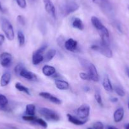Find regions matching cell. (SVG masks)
Masks as SVG:
<instances>
[{
    "label": "cell",
    "instance_id": "obj_18",
    "mask_svg": "<svg viewBox=\"0 0 129 129\" xmlns=\"http://www.w3.org/2000/svg\"><path fill=\"white\" fill-rule=\"evenodd\" d=\"M103 86L104 89L108 92H112L113 90L112 84H111V81H110V79L107 75L104 77L103 81Z\"/></svg>",
    "mask_w": 129,
    "mask_h": 129
},
{
    "label": "cell",
    "instance_id": "obj_42",
    "mask_svg": "<svg viewBox=\"0 0 129 129\" xmlns=\"http://www.w3.org/2000/svg\"><path fill=\"white\" fill-rule=\"evenodd\" d=\"M2 10V5H1V3H0V10Z\"/></svg>",
    "mask_w": 129,
    "mask_h": 129
},
{
    "label": "cell",
    "instance_id": "obj_35",
    "mask_svg": "<svg viewBox=\"0 0 129 129\" xmlns=\"http://www.w3.org/2000/svg\"><path fill=\"white\" fill-rule=\"evenodd\" d=\"M57 41H58V45L60 46H64V38H63V36H59V38H58Z\"/></svg>",
    "mask_w": 129,
    "mask_h": 129
},
{
    "label": "cell",
    "instance_id": "obj_44",
    "mask_svg": "<svg viewBox=\"0 0 129 129\" xmlns=\"http://www.w3.org/2000/svg\"><path fill=\"white\" fill-rule=\"evenodd\" d=\"M87 129H93V128H87Z\"/></svg>",
    "mask_w": 129,
    "mask_h": 129
},
{
    "label": "cell",
    "instance_id": "obj_11",
    "mask_svg": "<svg viewBox=\"0 0 129 129\" xmlns=\"http://www.w3.org/2000/svg\"><path fill=\"white\" fill-rule=\"evenodd\" d=\"M39 96L42 97L43 98L48 100L51 102L56 104V105H61V101L59 99H58L56 97L54 96L51 94L46 92H41L39 94Z\"/></svg>",
    "mask_w": 129,
    "mask_h": 129
},
{
    "label": "cell",
    "instance_id": "obj_7",
    "mask_svg": "<svg viewBox=\"0 0 129 129\" xmlns=\"http://www.w3.org/2000/svg\"><path fill=\"white\" fill-rule=\"evenodd\" d=\"M90 106L89 105L84 104L77 110L76 114L81 120H87L90 114Z\"/></svg>",
    "mask_w": 129,
    "mask_h": 129
},
{
    "label": "cell",
    "instance_id": "obj_26",
    "mask_svg": "<svg viewBox=\"0 0 129 129\" xmlns=\"http://www.w3.org/2000/svg\"><path fill=\"white\" fill-rule=\"evenodd\" d=\"M114 90H115V92L116 93V94H118L119 96H120V97L125 96V91H124L123 89L120 86L116 85V86H115Z\"/></svg>",
    "mask_w": 129,
    "mask_h": 129
},
{
    "label": "cell",
    "instance_id": "obj_32",
    "mask_svg": "<svg viewBox=\"0 0 129 129\" xmlns=\"http://www.w3.org/2000/svg\"><path fill=\"white\" fill-rule=\"evenodd\" d=\"M93 129H104V125L101 121H97L93 125Z\"/></svg>",
    "mask_w": 129,
    "mask_h": 129
},
{
    "label": "cell",
    "instance_id": "obj_21",
    "mask_svg": "<svg viewBox=\"0 0 129 129\" xmlns=\"http://www.w3.org/2000/svg\"><path fill=\"white\" fill-rule=\"evenodd\" d=\"M72 26L78 30H82L84 28V25L82 20L79 18H75L72 22Z\"/></svg>",
    "mask_w": 129,
    "mask_h": 129
},
{
    "label": "cell",
    "instance_id": "obj_12",
    "mask_svg": "<svg viewBox=\"0 0 129 129\" xmlns=\"http://www.w3.org/2000/svg\"><path fill=\"white\" fill-rule=\"evenodd\" d=\"M19 75L24 78V79H27V80H31V81H36L38 80V77L35 74L32 73V72L28 71L25 68L22 69V71L20 73Z\"/></svg>",
    "mask_w": 129,
    "mask_h": 129
},
{
    "label": "cell",
    "instance_id": "obj_33",
    "mask_svg": "<svg viewBox=\"0 0 129 129\" xmlns=\"http://www.w3.org/2000/svg\"><path fill=\"white\" fill-rule=\"evenodd\" d=\"M79 77L81 79L84 80H90V77L87 73L81 72L79 74Z\"/></svg>",
    "mask_w": 129,
    "mask_h": 129
},
{
    "label": "cell",
    "instance_id": "obj_40",
    "mask_svg": "<svg viewBox=\"0 0 129 129\" xmlns=\"http://www.w3.org/2000/svg\"><path fill=\"white\" fill-rule=\"evenodd\" d=\"M124 128H125V129H129V123H126V125H125Z\"/></svg>",
    "mask_w": 129,
    "mask_h": 129
},
{
    "label": "cell",
    "instance_id": "obj_31",
    "mask_svg": "<svg viewBox=\"0 0 129 129\" xmlns=\"http://www.w3.org/2000/svg\"><path fill=\"white\" fill-rule=\"evenodd\" d=\"M17 5L22 9H24L27 7V2L26 0H16Z\"/></svg>",
    "mask_w": 129,
    "mask_h": 129
},
{
    "label": "cell",
    "instance_id": "obj_22",
    "mask_svg": "<svg viewBox=\"0 0 129 129\" xmlns=\"http://www.w3.org/2000/svg\"><path fill=\"white\" fill-rule=\"evenodd\" d=\"M36 111V106L33 104H28L26 106L25 115L28 116H34Z\"/></svg>",
    "mask_w": 129,
    "mask_h": 129
},
{
    "label": "cell",
    "instance_id": "obj_3",
    "mask_svg": "<svg viewBox=\"0 0 129 129\" xmlns=\"http://www.w3.org/2000/svg\"><path fill=\"white\" fill-rule=\"evenodd\" d=\"M2 27L7 39L10 41L13 40L15 38V32L13 26L10 21L6 18H2Z\"/></svg>",
    "mask_w": 129,
    "mask_h": 129
},
{
    "label": "cell",
    "instance_id": "obj_17",
    "mask_svg": "<svg viewBox=\"0 0 129 129\" xmlns=\"http://www.w3.org/2000/svg\"><path fill=\"white\" fill-rule=\"evenodd\" d=\"M42 72L43 74H44L45 76L50 77L55 74L56 73V69L55 68L53 67L52 66H49V65H44L42 69Z\"/></svg>",
    "mask_w": 129,
    "mask_h": 129
},
{
    "label": "cell",
    "instance_id": "obj_6",
    "mask_svg": "<svg viewBox=\"0 0 129 129\" xmlns=\"http://www.w3.org/2000/svg\"><path fill=\"white\" fill-rule=\"evenodd\" d=\"M48 45L44 44V46L34 52L32 54V63L34 65H38L44 61V53Z\"/></svg>",
    "mask_w": 129,
    "mask_h": 129
},
{
    "label": "cell",
    "instance_id": "obj_38",
    "mask_svg": "<svg viewBox=\"0 0 129 129\" xmlns=\"http://www.w3.org/2000/svg\"><path fill=\"white\" fill-rule=\"evenodd\" d=\"M107 129H118V128L116 127H115V126H108Z\"/></svg>",
    "mask_w": 129,
    "mask_h": 129
},
{
    "label": "cell",
    "instance_id": "obj_29",
    "mask_svg": "<svg viewBox=\"0 0 129 129\" xmlns=\"http://www.w3.org/2000/svg\"><path fill=\"white\" fill-rule=\"evenodd\" d=\"M37 118L34 116H28V115H25L22 116V119L26 121H30V122L34 123Z\"/></svg>",
    "mask_w": 129,
    "mask_h": 129
},
{
    "label": "cell",
    "instance_id": "obj_34",
    "mask_svg": "<svg viewBox=\"0 0 129 129\" xmlns=\"http://www.w3.org/2000/svg\"><path fill=\"white\" fill-rule=\"evenodd\" d=\"M17 21L21 25H25V18L22 15H18L17 17Z\"/></svg>",
    "mask_w": 129,
    "mask_h": 129
},
{
    "label": "cell",
    "instance_id": "obj_39",
    "mask_svg": "<svg viewBox=\"0 0 129 129\" xmlns=\"http://www.w3.org/2000/svg\"><path fill=\"white\" fill-rule=\"evenodd\" d=\"M126 75H127V76L129 78V68L128 67L126 68Z\"/></svg>",
    "mask_w": 129,
    "mask_h": 129
},
{
    "label": "cell",
    "instance_id": "obj_9",
    "mask_svg": "<svg viewBox=\"0 0 129 129\" xmlns=\"http://www.w3.org/2000/svg\"><path fill=\"white\" fill-rule=\"evenodd\" d=\"M44 3V8L47 13L51 16L53 18H56V9L54 4L51 2V0H43Z\"/></svg>",
    "mask_w": 129,
    "mask_h": 129
},
{
    "label": "cell",
    "instance_id": "obj_36",
    "mask_svg": "<svg viewBox=\"0 0 129 129\" xmlns=\"http://www.w3.org/2000/svg\"><path fill=\"white\" fill-rule=\"evenodd\" d=\"M5 42V36L3 34H0V46H2Z\"/></svg>",
    "mask_w": 129,
    "mask_h": 129
},
{
    "label": "cell",
    "instance_id": "obj_1",
    "mask_svg": "<svg viewBox=\"0 0 129 129\" xmlns=\"http://www.w3.org/2000/svg\"><path fill=\"white\" fill-rule=\"evenodd\" d=\"M81 63L82 65L87 71V74H89L90 77V80L93 82H98L100 80V77L95 65L85 59L81 61Z\"/></svg>",
    "mask_w": 129,
    "mask_h": 129
},
{
    "label": "cell",
    "instance_id": "obj_8",
    "mask_svg": "<svg viewBox=\"0 0 129 129\" xmlns=\"http://www.w3.org/2000/svg\"><path fill=\"white\" fill-rule=\"evenodd\" d=\"M12 62V56L10 53L4 52L0 55V63L4 68L10 67Z\"/></svg>",
    "mask_w": 129,
    "mask_h": 129
},
{
    "label": "cell",
    "instance_id": "obj_28",
    "mask_svg": "<svg viewBox=\"0 0 129 129\" xmlns=\"http://www.w3.org/2000/svg\"><path fill=\"white\" fill-rule=\"evenodd\" d=\"M34 123H36L38 125H39L40 126H41L42 127L44 128H46L48 127V124L47 123L44 121V120L41 118H36Z\"/></svg>",
    "mask_w": 129,
    "mask_h": 129
},
{
    "label": "cell",
    "instance_id": "obj_4",
    "mask_svg": "<svg viewBox=\"0 0 129 129\" xmlns=\"http://www.w3.org/2000/svg\"><path fill=\"white\" fill-rule=\"evenodd\" d=\"M39 112L44 118L48 121H58L59 120V116L56 112L53 110L47 108H41L39 110Z\"/></svg>",
    "mask_w": 129,
    "mask_h": 129
},
{
    "label": "cell",
    "instance_id": "obj_30",
    "mask_svg": "<svg viewBox=\"0 0 129 129\" xmlns=\"http://www.w3.org/2000/svg\"><path fill=\"white\" fill-rule=\"evenodd\" d=\"M23 69H24V67H23V65L22 64V63H19V64H17V66L15 67V70H14L15 73L16 75H19L20 73V72L22 71V70Z\"/></svg>",
    "mask_w": 129,
    "mask_h": 129
},
{
    "label": "cell",
    "instance_id": "obj_27",
    "mask_svg": "<svg viewBox=\"0 0 129 129\" xmlns=\"http://www.w3.org/2000/svg\"><path fill=\"white\" fill-rule=\"evenodd\" d=\"M94 98H95V101H97V103H98L100 106H103L102 97H101V94H100L98 91H96L95 92V94H94Z\"/></svg>",
    "mask_w": 129,
    "mask_h": 129
},
{
    "label": "cell",
    "instance_id": "obj_37",
    "mask_svg": "<svg viewBox=\"0 0 129 129\" xmlns=\"http://www.w3.org/2000/svg\"><path fill=\"white\" fill-rule=\"evenodd\" d=\"M110 101L112 103H116L118 101V99L117 98H112L110 99Z\"/></svg>",
    "mask_w": 129,
    "mask_h": 129
},
{
    "label": "cell",
    "instance_id": "obj_16",
    "mask_svg": "<svg viewBox=\"0 0 129 129\" xmlns=\"http://www.w3.org/2000/svg\"><path fill=\"white\" fill-rule=\"evenodd\" d=\"M11 74L10 72H7L4 73L3 74V75L1 77V80H0V85L2 87H5L7 85H8V84L10 83L11 80Z\"/></svg>",
    "mask_w": 129,
    "mask_h": 129
},
{
    "label": "cell",
    "instance_id": "obj_41",
    "mask_svg": "<svg viewBox=\"0 0 129 129\" xmlns=\"http://www.w3.org/2000/svg\"><path fill=\"white\" fill-rule=\"evenodd\" d=\"M97 0H92V2H95ZM99 1H100V2H103V1H104V0H99Z\"/></svg>",
    "mask_w": 129,
    "mask_h": 129
},
{
    "label": "cell",
    "instance_id": "obj_23",
    "mask_svg": "<svg viewBox=\"0 0 129 129\" xmlns=\"http://www.w3.org/2000/svg\"><path fill=\"white\" fill-rule=\"evenodd\" d=\"M8 104V100L5 95L0 94V109L2 110H7V106Z\"/></svg>",
    "mask_w": 129,
    "mask_h": 129
},
{
    "label": "cell",
    "instance_id": "obj_43",
    "mask_svg": "<svg viewBox=\"0 0 129 129\" xmlns=\"http://www.w3.org/2000/svg\"><path fill=\"white\" fill-rule=\"evenodd\" d=\"M128 109H129V100H128Z\"/></svg>",
    "mask_w": 129,
    "mask_h": 129
},
{
    "label": "cell",
    "instance_id": "obj_45",
    "mask_svg": "<svg viewBox=\"0 0 129 129\" xmlns=\"http://www.w3.org/2000/svg\"><path fill=\"white\" fill-rule=\"evenodd\" d=\"M128 9H129V7H128Z\"/></svg>",
    "mask_w": 129,
    "mask_h": 129
},
{
    "label": "cell",
    "instance_id": "obj_10",
    "mask_svg": "<svg viewBox=\"0 0 129 129\" xmlns=\"http://www.w3.org/2000/svg\"><path fill=\"white\" fill-rule=\"evenodd\" d=\"M77 41H75V39H72V38H70V39H67L66 41L64 42V48L70 52L75 51L77 49Z\"/></svg>",
    "mask_w": 129,
    "mask_h": 129
},
{
    "label": "cell",
    "instance_id": "obj_5",
    "mask_svg": "<svg viewBox=\"0 0 129 129\" xmlns=\"http://www.w3.org/2000/svg\"><path fill=\"white\" fill-rule=\"evenodd\" d=\"M79 8L77 3L74 2H70L65 3L61 7V13L63 17H67L71 13L76 12Z\"/></svg>",
    "mask_w": 129,
    "mask_h": 129
},
{
    "label": "cell",
    "instance_id": "obj_2",
    "mask_svg": "<svg viewBox=\"0 0 129 129\" xmlns=\"http://www.w3.org/2000/svg\"><path fill=\"white\" fill-rule=\"evenodd\" d=\"M91 49L95 51L99 52L100 53L102 54L108 58H111L113 57V52L110 46H107L104 44L102 41H98L95 43V44L91 46Z\"/></svg>",
    "mask_w": 129,
    "mask_h": 129
},
{
    "label": "cell",
    "instance_id": "obj_20",
    "mask_svg": "<svg viewBox=\"0 0 129 129\" xmlns=\"http://www.w3.org/2000/svg\"><path fill=\"white\" fill-rule=\"evenodd\" d=\"M56 54V51L54 49H50L47 51L45 55L44 56V61L46 62L50 61Z\"/></svg>",
    "mask_w": 129,
    "mask_h": 129
},
{
    "label": "cell",
    "instance_id": "obj_24",
    "mask_svg": "<svg viewBox=\"0 0 129 129\" xmlns=\"http://www.w3.org/2000/svg\"><path fill=\"white\" fill-rule=\"evenodd\" d=\"M15 88L18 90L20 92H23L25 93L27 95H30V92L29 89L27 87L24 86V85H22L21 83L20 82H17L15 84Z\"/></svg>",
    "mask_w": 129,
    "mask_h": 129
},
{
    "label": "cell",
    "instance_id": "obj_13",
    "mask_svg": "<svg viewBox=\"0 0 129 129\" xmlns=\"http://www.w3.org/2000/svg\"><path fill=\"white\" fill-rule=\"evenodd\" d=\"M67 116L69 121L75 125H82L87 121V120H81V119L75 117V116H73L70 114H67Z\"/></svg>",
    "mask_w": 129,
    "mask_h": 129
},
{
    "label": "cell",
    "instance_id": "obj_25",
    "mask_svg": "<svg viewBox=\"0 0 129 129\" xmlns=\"http://www.w3.org/2000/svg\"><path fill=\"white\" fill-rule=\"evenodd\" d=\"M17 38H18V41L20 46H22L24 45L25 41V38L24 34H23V33L22 31H18V33H17Z\"/></svg>",
    "mask_w": 129,
    "mask_h": 129
},
{
    "label": "cell",
    "instance_id": "obj_15",
    "mask_svg": "<svg viewBox=\"0 0 129 129\" xmlns=\"http://www.w3.org/2000/svg\"><path fill=\"white\" fill-rule=\"evenodd\" d=\"M124 116V110L123 108H119L113 114L114 121L116 123H118L123 120Z\"/></svg>",
    "mask_w": 129,
    "mask_h": 129
},
{
    "label": "cell",
    "instance_id": "obj_19",
    "mask_svg": "<svg viewBox=\"0 0 129 129\" xmlns=\"http://www.w3.org/2000/svg\"><path fill=\"white\" fill-rule=\"evenodd\" d=\"M90 20H91V22L92 23L93 26L96 28L98 31L100 30L101 28H103L104 27H105V25L103 24L102 22H101V20H100L97 17L92 16V17H91Z\"/></svg>",
    "mask_w": 129,
    "mask_h": 129
},
{
    "label": "cell",
    "instance_id": "obj_14",
    "mask_svg": "<svg viewBox=\"0 0 129 129\" xmlns=\"http://www.w3.org/2000/svg\"><path fill=\"white\" fill-rule=\"evenodd\" d=\"M56 87L57 89L61 90H68L69 89V84L65 80H60V79H57L54 81Z\"/></svg>",
    "mask_w": 129,
    "mask_h": 129
}]
</instances>
